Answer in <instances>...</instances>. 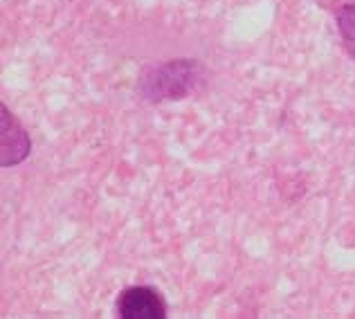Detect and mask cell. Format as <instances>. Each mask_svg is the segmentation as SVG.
I'll list each match as a JSON object with an SVG mask.
<instances>
[{"instance_id": "2", "label": "cell", "mask_w": 355, "mask_h": 319, "mask_svg": "<svg viewBox=\"0 0 355 319\" xmlns=\"http://www.w3.org/2000/svg\"><path fill=\"white\" fill-rule=\"evenodd\" d=\"M196 72L198 68L193 65V61H171L169 65L160 68L153 79L148 81L153 86V90H148L155 99H178L184 97L196 83Z\"/></svg>"}, {"instance_id": "1", "label": "cell", "mask_w": 355, "mask_h": 319, "mask_svg": "<svg viewBox=\"0 0 355 319\" xmlns=\"http://www.w3.org/2000/svg\"><path fill=\"white\" fill-rule=\"evenodd\" d=\"M117 313L121 319H164L166 304L157 290L135 286L117 297Z\"/></svg>"}, {"instance_id": "3", "label": "cell", "mask_w": 355, "mask_h": 319, "mask_svg": "<svg viewBox=\"0 0 355 319\" xmlns=\"http://www.w3.org/2000/svg\"><path fill=\"white\" fill-rule=\"evenodd\" d=\"M0 115H3V164L12 166L27 155L30 139L7 108H0Z\"/></svg>"}]
</instances>
